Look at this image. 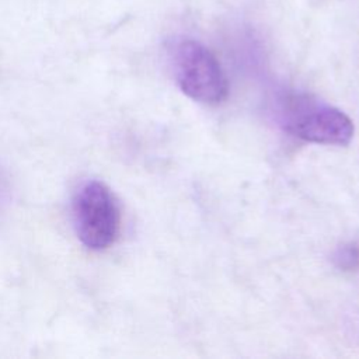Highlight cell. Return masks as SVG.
<instances>
[{
	"instance_id": "obj_1",
	"label": "cell",
	"mask_w": 359,
	"mask_h": 359,
	"mask_svg": "<svg viewBox=\"0 0 359 359\" xmlns=\"http://www.w3.org/2000/svg\"><path fill=\"white\" fill-rule=\"evenodd\" d=\"M282 123L289 133L310 143L345 146L353 137V123L345 112L307 95L286 100Z\"/></svg>"
},
{
	"instance_id": "obj_2",
	"label": "cell",
	"mask_w": 359,
	"mask_h": 359,
	"mask_svg": "<svg viewBox=\"0 0 359 359\" xmlns=\"http://www.w3.org/2000/svg\"><path fill=\"white\" fill-rule=\"evenodd\" d=\"M172 67L178 87L194 101L216 105L226 100V74L215 55L201 42L180 41L174 46Z\"/></svg>"
},
{
	"instance_id": "obj_3",
	"label": "cell",
	"mask_w": 359,
	"mask_h": 359,
	"mask_svg": "<svg viewBox=\"0 0 359 359\" xmlns=\"http://www.w3.org/2000/svg\"><path fill=\"white\" fill-rule=\"evenodd\" d=\"M73 220L77 237L87 248L101 251L114 244L121 216L111 189L97 180L84 182L73 198Z\"/></svg>"
},
{
	"instance_id": "obj_4",
	"label": "cell",
	"mask_w": 359,
	"mask_h": 359,
	"mask_svg": "<svg viewBox=\"0 0 359 359\" xmlns=\"http://www.w3.org/2000/svg\"><path fill=\"white\" fill-rule=\"evenodd\" d=\"M334 259H335V264L341 269H346V271L353 269L359 264V247L356 244H353V243L344 244L335 252Z\"/></svg>"
}]
</instances>
